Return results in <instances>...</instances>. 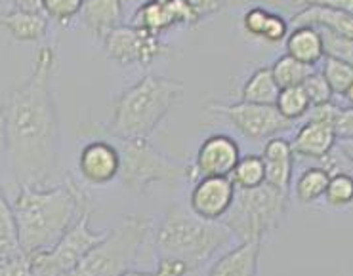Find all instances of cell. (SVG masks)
<instances>
[{
  "label": "cell",
  "instance_id": "cell-1",
  "mask_svg": "<svg viewBox=\"0 0 353 276\" xmlns=\"http://www.w3.org/2000/svg\"><path fill=\"white\" fill-rule=\"evenodd\" d=\"M56 50L37 52L33 71L12 89L4 109V156L19 187H52L59 168V122L50 89Z\"/></svg>",
  "mask_w": 353,
  "mask_h": 276
},
{
  "label": "cell",
  "instance_id": "cell-2",
  "mask_svg": "<svg viewBox=\"0 0 353 276\" xmlns=\"http://www.w3.org/2000/svg\"><path fill=\"white\" fill-rule=\"evenodd\" d=\"M25 255L48 252L90 211V198L73 178L52 187H19L12 202Z\"/></svg>",
  "mask_w": 353,
  "mask_h": 276
},
{
  "label": "cell",
  "instance_id": "cell-3",
  "mask_svg": "<svg viewBox=\"0 0 353 276\" xmlns=\"http://www.w3.org/2000/svg\"><path fill=\"white\" fill-rule=\"evenodd\" d=\"M183 82L145 74L117 98L107 130L117 139H148L183 94Z\"/></svg>",
  "mask_w": 353,
  "mask_h": 276
},
{
  "label": "cell",
  "instance_id": "cell-4",
  "mask_svg": "<svg viewBox=\"0 0 353 276\" xmlns=\"http://www.w3.org/2000/svg\"><path fill=\"white\" fill-rule=\"evenodd\" d=\"M233 240L222 221H206L189 208L170 206L157 231L155 246L161 255H170L188 263L195 270Z\"/></svg>",
  "mask_w": 353,
  "mask_h": 276
},
{
  "label": "cell",
  "instance_id": "cell-5",
  "mask_svg": "<svg viewBox=\"0 0 353 276\" xmlns=\"http://www.w3.org/2000/svg\"><path fill=\"white\" fill-rule=\"evenodd\" d=\"M288 210V193L263 183L254 189H237L222 223L239 242H262L281 227Z\"/></svg>",
  "mask_w": 353,
  "mask_h": 276
},
{
  "label": "cell",
  "instance_id": "cell-6",
  "mask_svg": "<svg viewBox=\"0 0 353 276\" xmlns=\"http://www.w3.org/2000/svg\"><path fill=\"white\" fill-rule=\"evenodd\" d=\"M149 231V220L141 215H126L117 227L107 231L105 238L96 244L67 276H123L132 270Z\"/></svg>",
  "mask_w": 353,
  "mask_h": 276
},
{
  "label": "cell",
  "instance_id": "cell-7",
  "mask_svg": "<svg viewBox=\"0 0 353 276\" xmlns=\"http://www.w3.org/2000/svg\"><path fill=\"white\" fill-rule=\"evenodd\" d=\"M121 153L119 179L134 195H143L157 183L168 187L178 185L183 179H191V166L172 160L155 147L149 139H117Z\"/></svg>",
  "mask_w": 353,
  "mask_h": 276
},
{
  "label": "cell",
  "instance_id": "cell-8",
  "mask_svg": "<svg viewBox=\"0 0 353 276\" xmlns=\"http://www.w3.org/2000/svg\"><path fill=\"white\" fill-rule=\"evenodd\" d=\"M105 236L90 227V211L84 213L52 250L29 255L34 276H67Z\"/></svg>",
  "mask_w": 353,
  "mask_h": 276
},
{
  "label": "cell",
  "instance_id": "cell-9",
  "mask_svg": "<svg viewBox=\"0 0 353 276\" xmlns=\"http://www.w3.org/2000/svg\"><path fill=\"white\" fill-rule=\"evenodd\" d=\"M214 113L223 114L233 128L248 141H268L290 130L294 122L287 120L275 105H258L239 101L233 105H210Z\"/></svg>",
  "mask_w": 353,
  "mask_h": 276
},
{
  "label": "cell",
  "instance_id": "cell-10",
  "mask_svg": "<svg viewBox=\"0 0 353 276\" xmlns=\"http://www.w3.org/2000/svg\"><path fill=\"white\" fill-rule=\"evenodd\" d=\"M103 48L109 59L123 67H149L157 57L166 52L161 36H155L134 25H119L113 29L103 39Z\"/></svg>",
  "mask_w": 353,
  "mask_h": 276
},
{
  "label": "cell",
  "instance_id": "cell-11",
  "mask_svg": "<svg viewBox=\"0 0 353 276\" xmlns=\"http://www.w3.org/2000/svg\"><path fill=\"white\" fill-rule=\"evenodd\" d=\"M241 145L228 134H214L199 147L195 162L191 166V179L231 178L241 160Z\"/></svg>",
  "mask_w": 353,
  "mask_h": 276
},
{
  "label": "cell",
  "instance_id": "cell-12",
  "mask_svg": "<svg viewBox=\"0 0 353 276\" xmlns=\"http://www.w3.org/2000/svg\"><path fill=\"white\" fill-rule=\"evenodd\" d=\"M237 187L231 178H199L189 193V210L206 221H222Z\"/></svg>",
  "mask_w": 353,
  "mask_h": 276
},
{
  "label": "cell",
  "instance_id": "cell-13",
  "mask_svg": "<svg viewBox=\"0 0 353 276\" xmlns=\"http://www.w3.org/2000/svg\"><path fill=\"white\" fill-rule=\"evenodd\" d=\"M197 17L185 0H145L136 10L132 25L161 36L176 25H197Z\"/></svg>",
  "mask_w": 353,
  "mask_h": 276
},
{
  "label": "cell",
  "instance_id": "cell-14",
  "mask_svg": "<svg viewBox=\"0 0 353 276\" xmlns=\"http://www.w3.org/2000/svg\"><path fill=\"white\" fill-rule=\"evenodd\" d=\"M79 170L92 187H105L121 173V153L117 143L107 139H92L81 149Z\"/></svg>",
  "mask_w": 353,
  "mask_h": 276
},
{
  "label": "cell",
  "instance_id": "cell-15",
  "mask_svg": "<svg viewBox=\"0 0 353 276\" xmlns=\"http://www.w3.org/2000/svg\"><path fill=\"white\" fill-rule=\"evenodd\" d=\"M338 139L334 136L332 122L317 120L305 116L304 124L290 141L294 156L302 158H313V160H325L334 151Z\"/></svg>",
  "mask_w": 353,
  "mask_h": 276
},
{
  "label": "cell",
  "instance_id": "cell-16",
  "mask_svg": "<svg viewBox=\"0 0 353 276\" xmlns=\"http://www.w3.org/2000/svg\"><path fill=\"white\" fill-rule=\"evenodd\" d=\"M294 158V151H292V145L288 139L281 138V136L268 139L262 151V160L265 166V183L279 189L283 193H290Z\"/></svg>",
  "mask_w": 353,
  "mask_h": 276
},
{
  "label": "cell",
  "instance_id": "cell-17",
  "mask_svg": "<svg viewBox=\"0 0 353 276\" xmlns=\"http://www.w3.org/2000/svg\"><path fill=\"white\" fill-rule=\"evenodd\" d=\"M2 158H4V109L0 107V166H2ZM19 255H25V253L21 252L19 238H17L16 215H14V208L4 193L2 179H0V263L16 259Z\"/></svg>",
  "mask_w": 353,
  "mask_h": 276
},
{
  "label": "cell",
  "instance_id": "cell-18",
  "mask_svg": "<svg viewBox=\"0 0 353 276\" xmlns=\"http://www.w3.org/2000/svg\"><path fill=\"white\" fill-rule=\"evenodd\" d=\"M260 252L262 242H239L214 263L206 276H258Z\"/></svg>",
  "mask_w": 353,
  "mask_h": 276
},
{
  "label": "cell",
  "instance_id": "cell-19",
  "mask_svg": "<svg viewBox=\"0 0 353 276\" xmlns=\"http://www.w3.org/2000/svg\"><path fill=\"white\" fill-rule=\"evenodd\" d=\"M290 21H292V27L310 25V27L327 29L332 33L342 34L353 41V17L344 14L342 10L321 6V4H307V6H302L300 12H296Z\"/></svg>",
  "mask_w": 353,
  "mask_h": 276
},
{
  "label": "cell",
  "instance_id": "cell-20",
  "mask_svg": "<svg viewBox=\"0 0 353 276\" xmlns=\"http://www.w3.org/2000/svg\"><path fill=\"white\" fill-rule=\"evenodd\" d=\"M123 0H84L81 10L86 29L101 41L119 25H123Z\"/></svg>",
  "mask_w": 353,
  "mask_h": 276
},
{
  "label": "cell",
  "instance_id": "cell-21",
  "mask_svg": "<svg viewBox=\"0 0 353 276\" xmlns=\"http://www.w3.org/2000/svg\"><path fill=\"white\" fill-rule=\"evenodd\" d=\"M0 23L14 39L21 42H37L48 33V16L42 10L12 8L0 12Z\"/></svg>",
  "mask_w": 353,
  "mask_h": 276
},
{
  "label": "cell",
  "instance_id": "cell-22",
  "mask_svg": "<svg viewBox=\"0 0 353 276\" xmlns=\"http://www.w3.org/2000/svg\"><path fill=\"white\" fill-rule=\"evenodd\" d=\"M285 48H287V56L294 57L310 67H317L325 59V46L319 29L310 25L292 27L285 41Z\"/></svg>",
  "mask_w": 353,
  "mask_h": 276
},
{
  "label": "cell",
  "instance_id": "cell-23",
  "mask_svg": "<svg viewBox=\"0 0 353 276\" xmlns=\"http://www.w3.org/2000/svg\"><path fill=\"white\" fill-rule=\"evenodd\" d=\"M279 84L273 78L271 67H260L250 74L241 89V101L258 105H275L279 96Z\"/></svg>",
  "mask_w": 353,
  "mask_h": 276
},
{
  "label": "cell",
  "instance_id": "cell-24",
  "mask_svg": "<svg viewBox=\"0 0 353 276\" xmlns=\"http://www.w3.org/2000/svg\"><path fill=\"white\" fill-rule=\"evenodd\" d=\"M330 181V171L323 166H312L305 168L294 183V195L298 202L313 204L325 198L327 187Z\"/></svg>",
  "mask_w": 353,
  "mask_h": 276
},
{
  "label": "cell",
  "instance_id": "cell-25",
  "mask_svg": "<svg viewBox=\"0 0 353 276\" xmlns=\"http://www.w3.org/2000/svg\"><path fill=\"white\" fill-rule=\"evenodd\" d=\"M317 67H310L298 61L290 56H281L275 59V63L271 65L273 78L279 84V88H292V86H302V82L315 71Z\"/></svg>",
  "mask_w": 353,
  "mask_h": 276
},
{
  "label": "cell",
  "instance_id": "cell-26",
  "mask_svg": "<svg viewBox=\"0 0 353 276\" xmlns=\"http://www.w3.org/2000/svg\"><path fill=\"white\" fill-rule=\"evenodd\" d=\"M231 181L237 189H254L265 183V166L262 155H243L231 173Z\"/></svg>",
  "mask_w": 353,
  "mask_h": 276
},
{
  "label": "cell",
  "instance_id": "cell-27",
  "mask_svg": "<svg viewBox=\"0 0 353 276\" xmlns=\"http://www.w3.org/2000/svg\"><path fill=\"white\" fill-rule=\"evenodd\" d=\"M275 107L287 120L296 122L300 118H305V114L312 109V103H310L302 86H292V88L281 89Z\"/></svg>",
  "mask_w": 353,
  "mask_h": 276
},
{
  "label": "cell",
  "instance_id": "cell-28",
  "mask_svg": "<svg viewBox=\"0 0 353 276\" xmlns=\"http://www.w3.org/2000/svg\"><path fill=\"white\" fill-rule=\"evenodd\" d=\"M321 73L329 82L334 98H342L345 94V89L353 84V63H347L344 59L325 57V63H323Z\"/></svg>",
  "mask_w": 353,
  "mask_h": 276
},
{
  "label": "cell",
  "instance_id": "cell-29",
  "mask_svg": "<svg viewBox=\"0 0 353 276\" xmlns=\"http://www.w3.org/2000/svg\"><path fill=\"white\" fill-rule=\"evenodd\" d=\"M329 206L345 208L353 204V176L347 171H334L330 173L329 187L325 193Z\"/></svg>",
  "mask_w": 353,
  "mask_h": 276
},
{
  "label": "cell",
  "instance_id": "cell-30",
  "mask_svg": "<svg viewBox=\"0 0 353 276\" xmlns=\"http://www.w3.org/2000/svg\"><path fill=\"white\" fill-rule=\"evenodd\" d=\"M302 88H304L305 96L310 99L312 107L327 105V103H332V101H334V94H332V89H330L329 82H327V78H325L323 73L317 71V69L302 82Z\"/></svg>",
  "mask_w": 353,
  "mask_h": 276
},
{
  "label": "cell",
  "instance_id": "cell-31",
  "mask_svg": "<svg viewBox=\"0 0 353 276\" xmlns=\"http://www.w3.org/2000/svg\"><path fill=\"white\" fill-rule=\"evenodd\" d=\"M84 0H41V10L58 23H69L81 14Z\"/></svg>",
  "mask_w": 353,
  "mask_h": 276
},
{
  "label": "cell",
  "instance_id": "cell-32",
  "mask_svg": "<svg viewBox=\"0 0 353 276\" xmlns=\"http://www.w3.org/2000/svg\"><path fill=\"white\" fill-rule=\"evenodd\" d=\"M319 33L321 39H323V46H325V57H336V59H344L347 63H353L352 39L332 33V31H327V29H319Z\"/></svg>",
  "mask_w": 353,
  "mask_h": 276
},
{
  "label": "cell",
  "instance_id": "cell-33",
  "mask_svg": "<svg viewBox=\"0 0 353 276\" xmlns=\"http://www.w3.org/2000/svg\"><path fill=\"white\" fill-rule=\"evenodd\" d=\"M288 33V21L281 14H275V12H270V17L265 21V27H263L262 39L265 42H271V44H277L281 41H287Z\"/></svg>",
  "mask_w": 353,
  "mask_h": 276
},
{
  "label": "cell",
  "instance_id": "cell-34",
  "mask_svg": "<svg viewBox=\"0 0 353 276\" xmlns=\"http://www.w3.org/2000/svg\"><path fill=\"white\" fill-rule=\"evenodd\" d=\"M332 128H334L338 143L353 139V107L338 105L334 120H332Z\"/></svg>",
  "mask_w": 353,
  "mask_h": 276
},
{
  "label": "cell",
  "instance_id": "cell-35",
  "mask_svg": "<svg viewBox=\"0 0 353 276\" xmlns=\"http://www.w3.org/2000/svg\"><path fill=\"white\" fill-rule=\"evenodd\" d=\"M270 17V10L260 8V6H254L250 8L243 17V27L248 34H252L256 39H262L263 27H265V21Z\"/></svg>",
  "mask_w": 353,
  "mask_h": 276
},
{
  "label": "cell",
  "instance_id": "cell-36",
  "mask_svg": "<svg viewBox=\"0 0 353 276\" xmlns=\"http://www.w3.org/2000/svg\"><path fill=\"white\" fill-rule=\"evenodd\" d=\"M191 273L185 261L178 259V257H170V255H161L157 268L153 275L155 276H185Z\"/></svg>",
  "mask_w": 353,
  "mask_h": 276
},
{
  "label": "cell",
  "instance_id": "cell-37",
  "mask_svg": "<svg viewBox=\"0 0 353 276\" xmlns=\"http://www.w3.org/2000/svg\"><path fill=\"white\" fill-rule=\"evenodd\" d=\"M0 276H34L29 255H19L16 259L0 263Z\"/></svg>",
  "mask_w": 353,
  "mask_h": 276
},
{
  "label": "cell",
  "instance_id": "cell-38",
  "mask_svg": "<svg viewBox=\"0 0 353 276\" xmlns=\"http://www.w3.org/2000/svg\"><path fill=\"white\" fill-rule=\"evenodd\" d=\"M188 6L191 8V12L195 14L197 21H203L206 17L218 14L220 10L223 8V0H185Z\"/></svg>",
  "mask_w": 353,
  "mask_h": 276
},
{
  "label": "cell",
  "instance_id": "cell-39",
  "mask_svg": "<svg viewBox=\"0 0 353 276\" xmlns=\"http://www.w3.org/2000/svg\"><path fill=\"white\" fill-rule=\"evenodd\" d=\"M296 6H307V4H321V6H330V8L342 10L344 14L353 17V0H294Z\"/></svg>",
  "mask_w": 353,
  "mask_h": 276
},
{
  "label": "cell",
  "instance_id": "cell-40",
  "mask_svg": "<svg viewBox=\"0 0 353 276\" xmlns=\"http://www.w3.org/2000/svg\"><path fill=\"white\" fill-rule=\"evenodd\" d=\"M12 4V8L21 10H41V0H6Z\"/></svg>",
  "mask_w": 353,
  "mask_h": 276
},
{
  "label": "cell",
  "instance_id": "cell-41",
  "mask_svg": "<svg viewBox=\"0 0 353 276\" xmlns=\"http://www.w3.org/2000/svg\"><path fill=\"white\" fill-rule=\"evenodd\" d=\"M338 149H340V153L353 164V139H350V141H340V143H338Z\"/></svg>",
  "mask_w": 353,
  "mask_h": 276
},
{
  "label": "cell",
  "instance_id": "cell-42",
  "mask_svg": "<svg viewBox=\"0 0 353 276\" xmlns=\"http://www.w3.org/2000/svg\"><path fill=\"white\" fill-rule=\"evenodd\" d=\"M340 99H342V101L345 103V105H342V107H353V84L350 86V88L345 89V94Z\"/></svg>",
  "mask_w": 353,
  "mask_h": 276
},
{
  "label": "cell",
  "instance_id": "cell-43",
  "mask_svg": "<svg viewBox=\"0 0 353 276\" xmlns=\"http://www.w3.org/2000/svg\"><path fill=\"white\" fill-rule=\"evenodd\" d=\"M123 276H155V275H153V273H143V270H134V268H132V270H128V273H124Z\"/></svg>",
  "mask_w": 353,
  "mask_h": 276
},
{
  "label": "cell",
  "instance_id": "cell-44",
  "mask_svg": "<svg viewBox=\"0 0 353 276\" xmlns=\"http://www.w3.org/2000/svg\"><path fill=\"white\" fill-rule=\"evenodd\" d=\"M2 2H6V0H0V6H2Z\"/></svg>",
  "mask_w": 353,
  "mask_h": 276
}]
</instances>
